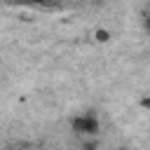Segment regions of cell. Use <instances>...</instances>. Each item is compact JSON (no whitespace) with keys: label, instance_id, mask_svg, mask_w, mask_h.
Masks as SVG:
<instances>
[{"label":"cell","instance_id":"cell-4","mask_svg":"<svg viewBox=\"0 0 150 150\" xmlns=\"http://www.w3.org/2000/svg\"><path fill=\"white\" fill-rule=\"evenodd\" d=\"M143 28L150 33V14H148V16H143Z\"/></svg>","mask_w":150,"mask_h":150},{"label":"cell","instance_id":"cell-1","mask_svg":"<svg viewBox=\"0 0 150 150\" xmlns=\"http://www.w3.org/2000/svg\"><path fill=\"white\" fill-rule=\"evenodd\" d=\"M70 129L77 134H84V136H96L101 131V122L94 112H82V115L70 117Z\"/></svg>","mask_w":150,"mask_h":150},{"label":"cell","instance_id":"cell-3","mask_svg":"<svg viewBox=\"0 0 150 150\" xmlns=\"http://www.w3.org/2000/svg\"><path fill=\"white\" fill-rule=\"evenodd\" d=\"M138 105H141L143 110H150V96H143V98L138 101Z\"/></svg>","mask_w":150,"mask_h":150},{"label":"cell","instance_id":"cell-2","mask_svg":"<svg viewBox=\"0 0 150 150\" xmlns=\"http://www.w3.org/2000/svg\"><path fill=\"white\" fill-rule=\"evenodd\" d=\"M94 40L101 42V45H105V42L112 40V33H110L108 28H94Z\"/></svg>","mask_w":150,"mask_h":150}]
</instances>
